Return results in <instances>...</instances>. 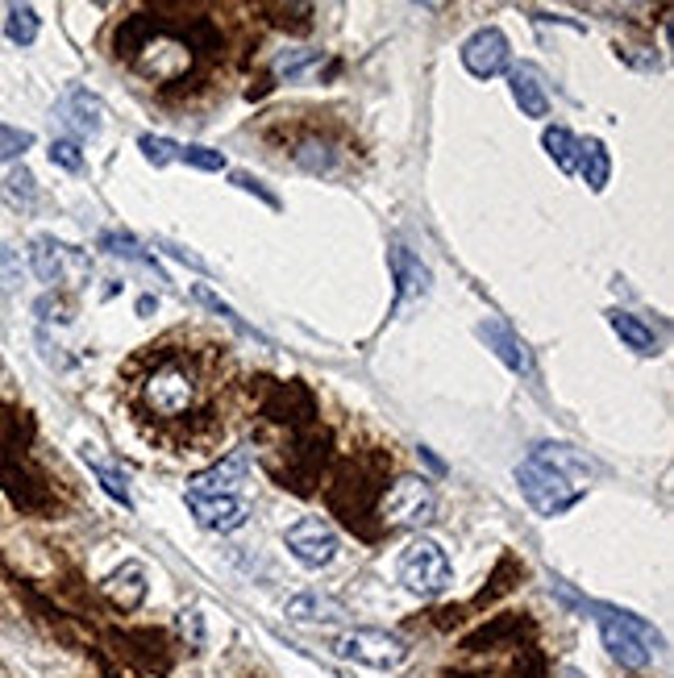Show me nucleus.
I'll use <instances>...</instances> for the list:
<instances>
[{
    "label": "nucleus",
    "instance_id": "8",
    "mask_svg": "<svg viewBox=\"0 0 674 678\" xmlns=\"http://www.w3.org/2000/svg\"><path fill=\"white\" fill-rule=\"evenodd\" d=\"M283 545H287V554L301 562L304 570H321L329 562L338 558V550H342V541H338V529L321 520V516H301L287 533H283Z\"/></svg>",
    "mask_w": 674,
    "mask_h": 678
},
{
    "label": "nucleus",
    "instance_id": "29",
    "mask_svg": "<svg viewBox=\"0 0 674 678\" xmlns=\"http://www.w3.org/2000/svg\"><path fill=\"white\" fill-rule=\"evenodd\" d=\"M180 163L196 167V171H225V155L209 150V146H180Z\"/></svg>",
    "mask_w": 674,
    "mask_h": 678
},
{
    "label": "nucleus",
    "instance_id": "10",
    "mask_svg": "<svg viewBox=\"0 0 674 678\" xmlns=\"http://www.w3.org/2000/svg\"><path fill=\"white\" fill-rule=\"evenodd\" d=\"M508 63H512V47H508V38H504V29H495V25L475 29V34L463 42V67L470 71L475 79L504 75Z\"/></svg>",
    "mask_w": 674,
    "mask_h": 678
},
{
    "label": "nucleus",
    "instance_id": "15",
    "mask_svg": "<svg viewBox=\"0 0 674 678\" xmlns=\"http://www.w3.org/2000/svg\"><path fill=\"white\" fill-rule=\"evenodd\" d=\"M105 591H109V600L121 604V608H138L142 600H146V591H150L146 566L142 562H121L113 575L105 579Z\"/></svg>",
    "mask_w": 674,
    "mask_h": 678
},
{
    "label": "nucleus",
    "instance_id": "17",
    "mask_svg": "<svg viewBox=\"0 0 674 678\" xmlns=\"http://www.w3.org/2000/svg\"><path fill=\"white\" fill-rule=\"evenodd\" d=\"M608 325H612V333L625 342L628 350L641 354V358H653V354H658V346H662V342H658V333H653V329L646 325L641 317H633V312L612 308V312H608Z\"/></svg>",
    "mask_w": 674,
    "mask_h": 678
},
{
    "label": "nucleus",
    "instance_id": "9",
    "mask_svg": "<svg viewBox=\"0 0 674 678\" xmlns=\"http://www.w3.org/2000/svg\"><path fill=\"white\" fill-rule=\"evenodd\" d=\"M54 118L71 134V141L100 138V130H105V100L88 93V88H68L59 96V104H54Z\"/></svg>",
    "mask_w": 674,
    "mask_h": 678
},
{
    "label": "nucleus",
    "instance_id": "6",
    "mask_svg": "<svg viewBox=\"0 0 674 678\" xmlns=\"http://www.w3.org/2000/svg\"><path fill=\"white\" fill-rule=\"evenodd\" d=\"M379 513H383V520L392 529H420V525H429L438 516V492L429 488V479L404 474V479H395L388 488Z\"/></svg>",
    "mask_w": 674,
    "mask_h": 678
},
{
    "label": "nucleus",
    "instance_id": "36",
    "mask_svg": "<svg viewBox=\"0 0 674 678\" xmlns=\"http://www.w3.org/2000/svg\"><path fill=\"white\" fill-rule=\"evenodd\" d=\"M559 678H587V675H583V670H575V666H562Z\"/></svg>",
    "mask_w": 674,
    "mask_h": 678
},
{
    "label": "nucleus",
    "instance_id": "13",
    "mask_svg": "<svg viewBox=\"0 0 674 678\" xmlns=\"http://www.w3.org/2000/svg\"><path fill=\"white\" fill-rule=\"evenodd\" d=\"M508 88L512 100L520 104L525 118H550V96H546V75L534 63H520L508 71Z\"/></svg>",
    "mask_w": 674,
    "mask_h": 678
},
{
    "label": "nucleus",
    "instance_id": "24",
    "mask_svg": "<svg viewBox=\"0 0 674 678\" xmlns=\"http://www.w3.org/2000/svg\"><path fill=\"white\" fill-rule=\"evenodd\" d=\"M317 63H321V50L317 47H287L275 54V75L280 79H296L308 67H317Z\"/></svg>",
    "mask_w": 674,
    "mask_h": 678
},
{
    "label": "nucleus",
    "instance_id": "11",
    "mask_svg": "<svg viewBox=\"0 0 674 678\" xmlns=\"http://www.w3.org/2000/svg\"><path fill=\"white\" fill-rule=\"evenodd\" d=\"M187 508L205 533H237L250 520V504L242 495H187Z\"/></svg>",
    "mask_w": 674,
    "mask_h": 678
},
{
    "label": "nucleus",
    "instance_id": "35",
    "mask_svg": "<svg viewBox=\"0 0 674 678\" xmlns=\"http://www.w3.org/2000/svg\"><path fill=\"white\" fill-rule=\"evenodd\" d=\"M233 184H237V187H246V192H255V196H262V200H267L271 209H280V200H275V196H271L267 187L258 184V180H250V175H242V171H237V175H233Z\"/></svg>",
    "mask_w": 674,
    "mask_h": 678
},
{
    "label": "nucleus",
    "instance_id": "2",
    "mask_svg": "<svg viewBox=\"0 0 674 678\" xmlns=\"http://www.w3.org/2000/svg\"><path fill=\"white\" fill-rule=\"evenodd\" d=\"M516 483L537 516H562L587 495L591 463L571 445H537L516 467Z\"/></svg>",
    "mask_w": 674,
    "mask_h": 678
},
{
    "label": "nucleus",
    "instance_id": "7",
    "mask_svg": "<svg viewBox=\"0 0 674 678\" xmlns=\"http://www.w3.org/2000/svg\"><path fill=\"white\" fill-rule=\"evenodd\" d=\"M333 654L342 657V662L375 666V670H395V666H404L408 645L388 629H350L333 641Z\"/></svg>",
    "mask_w": 674,
    "mask_h": 678
},
{
    "label": "nucleus",
    "instance_id": "12",
    "mask_svg": "<svg viewBox=\"0 0 674 678\" xmlns=\"http://www.w3.org/2000/svg\"><path fill=\"white\" fill-rule=\"evenodd\" d=\"M246 474H250V454L246 449H233L230 458H221L209 470L192 474L187 495H237L246 488Z\"/></svg>",
    "mask_w": 674,
    "mask_h": 678
},
{
    "label": "nucleus",
    "instance_id": "21",
    "mask_svg": "<svg viewBox=\"0 0 674 678\" xmlns=\"http://www.w3.org/2000/svg\"><path fill=\"white\" fill-rule=\"evenodd\" d=\"M541 146H546V155L554 159V167H559V171L575 175V167H579V138H575L566 125H546Z\"/></svg>",
    "mask_w": 674,
    "mask_h": 678
},
{
    "label": "nucleus",
    "instance_id": "28",
    "mask_svg": "<svg viewBox=\"0 0 674 678\" xmlns=\"http://www.w3.org/2000/svg\"><path fill=\"white\" fill-rule=\"evenodd\" d=\"M192 296H196V300H200V305L205 308H212V312H217V317H225V321H230L233 329H242V333H246V337H258L255 329L246 325V321H242V317H237V312H233L230 305H225V300H221V296H212L209 287H205V283H200V287H192Z\"/></svg>",
    "mask_w": 674,
    "mask_h": 678
},
{
    "label": "nucleus",
    "instance_id": "1",
    "mask_svg": "<svg viewBox=\"0 0 674 678\" xmlns=\"http://www.w3.org/2000/svg\"><path fill=\"white\" fill-rule=\"evenodd\" d=\"M138 404L142 417L159 424H187L209 408L212 387V358L192 350H171V346H150L142 358L138 374Z\"/></svg>",
    "mask_w": 674,
    "mask_h": 678
},
{
    "label": "nucleus",
    "instance_id": "34",
    "mask_svg": "<svg viewBox=\"0 0 674 678\" xmlns=\"http://www.w3.org/2000/svg\"><path fill=\"white\" fill-rule=\"evenodd\" d=\"M159 246H163V250H167V255H171V258H180V262H187L192 271H209V262H205V258H196V255H192V250H184V246H171V242H159Z\"/></svg>",
    "mask_w": 674,
    "mask_h": 678
},
{
    "label": "nucleus",
    "instance_id": "33",
    "mask_svg": "<svg viewBox=\"0 0 674 678\" xmlns=\"http://www.w3.org/2000/svg\"><path fill=\"white\" fill-rule=\"evenodd\" d=\"M180 629H184L192 641H205V625H200V612H196V608L180 612Z\"/></svg>",
    "mask_w": 674,
    "mask_h": 678
},
{
    "label": "nucleus",
    "instance_id": "27",
    "mask_svg": "<svg viewBox=\"0 0 674 678\" xmlns=\"http://www.w3.org/2000/svg\"><path fill=\"white\" fill-rule=\"evenodd\" d=\"M138 146H142V159L155 163V167H167V163L180 159V146H175L171 138H159V134H142Z\"/></svg>",
    "mask_w": 674,
    "mask_h": 678
},
{
    "label": "nucleus",
    "instance_id": "23",
    "mask_svg": "<svg viewBox=\"0 0 674 678\" xmlns=\"http://www.w3.org/2000/svg\"><path fill=\"white\" fill-rule=\"evenodd\" d=\"M84 463L93 467L96 483H100V488H105L109 495H113L121 508H130V504H134V500H130V479H125V470H117V467H109L105 458H96L93 445H84Z\"/></svg>",
    "mask_w": 674,
    "mask_h": 678
},
{
    "label": "nucleus",
    "instance_id": "5",
    "mask_svg": "<svg viewBox=\"0 0 674 678\" xmlns=\"http://www.w3.org/2000/svg\"><path fill=\"white\" fill-rule=\"evenodd\" d=\"M29 271H34V280L38 283H50V287H79V283H88L93 275V258L84 255V250H75L68 246L63 237L54 234H34L29 237Z\"/></svg>",
    "mask_w": 674,
    "mask_h": 678
},
{
    "label": "nucleus",
    "instance_id": "14",
    "mask_svg": "<svg viewBox=\"0 0 674 678\" xmlns=\"http://www.w3.org/2000/svg\"><path fill=\"white\" fill-rule=\"evenodd\" d=\"M479 337L488 342V350H495V358H500L512 374H534V358H529V350H525V342H520L504 321L479 325Z\"/></svg>",
    "mask_w": 674,
    "mask_h": 678
},
{
    "label": "nucleus",
    "instance_id": "3",
    "mask_svg": "<svg viewBox=\"0 0 674 678\" xmlns=\"http://www.w3.org/2000/svg\"><path fill=\"white\" fill-rule=\"evenodd\" d=\"M596 625H600V637H604V650L628 670H646L662 654V632L653 629L650 620L633 616V612L596 604Z\"/></svg>",
    "mask_w": 674,
    "mask_h": 678
},
{
    "label": "nucleus",
    "instance_id": "26",
    "mask_svg": "<svg viewBox=\"0 0 674 678\" xmlns=\"http://www.w3.org/2000/svg\"><path fill=\"white\" fill-rule=\"evenodd\" d=\"M22 255L9 246V242H0V296H13L17 287H22Z\"/></svg>",
    "mask_w": 674,
    "mask_h": 678
},
{
    "label": "nucleus",
    "instance_id": "25",
    "mask_svg": "<svg viewBox=\"0 0 674 678\" xmlns=\"http://www.w3.org/2000/svg\"><path fill=\"white\" fill-rule=\"evenodd\" d=\"M100 246L109 250V255L117 258H130V262H138V267H146V271H159V262H155V255H146L138 242L130 234H105L100 237ZM159 280H163V271H159Z\"/></svg>",
    "mask_w": 674,
    "mask_h": 678
},
{
    "label": "nucleus",
    "instance_id": "4",
    "mask_svg": "<svg viewBox=\"0 0 674 678\" xmlns=\"http://www.w3.org/2000/svg\"><path fill=\"white\" fill-rule=\"evenodd\" d=\"M395 575L404 591H413L420 600H438L450 591L454 583V570H450V558L445 550L433 538H413L404 550H400V562H395Z\"/></svg>",
    "mask_w": 674,
    "mask_h": 678
},
{
    "label": "nucleus",
    "instance_id": "16",
    "mask_svg": "<svg viewBox=\"0 0 674 678\" xmlns=\"http://www.w3.org/2000/svg\"><path fill=\"white\" fill-rule=\"evenodd\" d=\"M0 200L9 205V209H38V180H34V171L22 163H9L0 171Z\"/></svg>",
    "mask_w": 674,
    "mask_h": 678
},
{
    "label": "nucleus",
    "instance_id": "18",
    "mask_svg": "<svg viewBox=\"0 0 674 678\" xmlns=\"http://www.w3.org/2000/svg\"><path fill=\"white\" fill-rule=\"evenodd\" d=\"M283 612H287L292 620H304V625H338V620H346L350 616L346 604H338V600H329V595H317V591L287 600V608Z\"/></svg>",
    "mask_w": 674,
    "mask_h": 678
},
{
    "label": "nucleus",
    "instance_id": "19",
    "mask_svg": "<svg viewBox=\"0 0 674 678\" xmlns=\"http://www.w3.org/2000/svg\"><path fill=\"white\" fill-rule=\"evenodd\" d=\"M395 280H400V305H420L429 296V267L408 250H395Z\"/></svg>",
    "mask_w": 674,
    "mask_h": 678
},
{
    "label": "nucleus",
    "instance_id": "32",
    "mask_svg": "<svg viewBox=\"0 0 674 678\" xmlns=\"http://www.w3.org/2000/svg\"><path fill=\"white\" fill-rule=\"evenodd\" d=\"M34 312H38L42 321H59V325H68V321H71V305L63 300V296H54V292H50V296H42V300L34 305Z\"/></svg>",
    "mask_w": 674,
    "mask_h": 678
},
{
    "label": "nucleus",
    "instance_id": "31",
    "mask_svg": "<svg viewBox=\"0 0 674 678\" xmlns=\"http://www.w3.org/2000/svg\"><path fill=\"white\" fill-rule=\"evenodd\" d=\"M34 146V134L29 130H17V125H0V159H17Z\"/></svg>",
    "mask_w": 674,
    "mask_h": 678
},
{
    "label": "nucleus",
    "instance_id": "22",
    "mask_svg": "<svg viewBox=\"0 0 674 678\" xmlns=\"http://www.w3.org/2000/svg\"><path fill=\"white\" fill-rule=\"evenodd\" d=\"M38 29H42V17H38L34 4H9L4 9V34H9L13 47H34Z\"/></svg>",
    "mask_w": 674,
    "mask_h": 678
},
{
    "label": "nucleus",
    "instance_id": "30",
    "mask_svg": "<svg viewBox=\"0 0 674 678\" xmlns=\"http://www.w3.org/2000/svg\"><path fill=\"white\" fill-rule=\"evenodd\" d=\"M47 155H50V163L63 167V171H71V175H79V171H84V155H79V141H71V138L50 141Z\"/></svg>",
    "mask_w": 674,
    "mask_h": 678
},
{
    "label": "nucleus",
    "instance_id": "20",
    "mask_svg": "<svg viewBox=\"0 0 674 678\" xmlns=\"http://www.w3.org/2000/svg\"><path fill=\"white\" fill-rule=\"evenodd\" d=\"M575 171H583V184L591 187V192H604L608 175H612V155H608L604 141L600 138L579 141V167Z\"/></svg>",
    "mask_w": 674,
    "mask_h": 678
}]
</instances>
